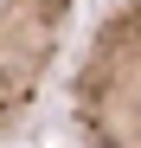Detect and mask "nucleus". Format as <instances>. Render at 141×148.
I'll list each match as a JSON object with an SVG mask.
<instances>
[{"label": "nucleus", "instance_id": "1", "mask_svg": "<svg viewBox=\"0 0 141 148\" xmlns=\"http://www.w3.org/2000/svg\"><path fill=\"white\" fill-rule=\"evenodd\" d=\"M77 0H0V129L19 122L64 52Z\"/></svg>", "mask_w": 141, "mask_h": 148}]
</instances>
